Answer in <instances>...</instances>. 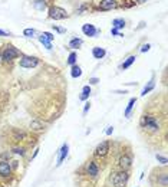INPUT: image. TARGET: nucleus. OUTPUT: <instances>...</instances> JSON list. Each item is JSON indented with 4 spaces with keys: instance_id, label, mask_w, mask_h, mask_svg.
Here are the masks:
<instances>
[{
    "instance_id": "obj_30",
    "label": "nucleus",
    "mask_w": 168,
    "mask_h": 187,
    "mask_svg": "<svg viewBox=\"0 0 168 187\" xmlns=\"http://www.w3.org/2000/svg\"><path fill=\"white\" fill-rule=\"evenodd\" d=\"M53 30H55V32H58V33H65V32H66L65 29H62V27H58V26H55V25H53Z\"/></svg>"
},
{
    "instance_id": "obj_28",
    "label": "nucleus",
    "mask_w": 168,
    "mask_h": 187,
    "mask_svg": "<svg viewBox=\"0 0 168 187\" xmlns=\"http://www.w3.org/2000/svg\"><path fill=\"white\" fill-rule=\"evenodd\" d=\"M149 49H151V45H149V43H145V45H142V46H141V52H142V53H145V52H148Z\"/></svg>"
},
{
    "instance_id": "obj_31",
    "label": "nucleus",
    "mask_w": 168,
    "mask_h": 187,
    "mask_svg": "<svg viewBox=\"0 0 168 187\" xmlns=\"http://www.w3.org/2000/svg\"><path fill=\"white\" fill-rule=\"evenodd\" d=\"M98 82H99V79H98V78H91V79H89V84H91V85H95V84H98Z\"/></svg>"
},
{
    "instance_id": "obj_36",
    "label": "nucleus",
    "mask_w": 168,
    "mask_h": 187,
    "mask_svg": "<svg viewBox=\"0 0 168 187\" xmlns=\"http://www.w3.org/2000/svg\"><path fill=\"white\" fill-rule=\"evenodd\" d=\"M139 3H144V2H147V0H138Z\"/></svg>"
},
{
    "instance_id": "obj_10",
    "label": "nucleus",
    "mask_w": 168,
    "mask_h": 187,
    "mask_svg": "<svg viewBox=\"0 0 168 187\" xmlns=\"http://www.w3.org/2000/svg\"><path fill=\"white\" fill-rule=\"evenodd\" d=\"M12 174V165L9 161L2 160L0 161V176L2 177H9Z\"/></svg>"
},
{
    "instance_id": "obj_26",
    "label": "nucleus",
    "mask_w": 168,
    "mask_h": 187,
    "mask_svg": "<svg viewBox=\"0 0 168 187\" xmlns=\"http://www.w3.org/2000/svg\"><path fill=\"white\" fill-rule=\"evenodd\" d=\"M13 153H15V154H20V156H25L26 151H25L23 147H16V148H13Z\"/></svg>"
},
{
    "instance_id": "obj_37",
    "label": "nucleus",
    "mask_w": 168,
    "mask_h": 187,
    "mask_svg": "<svg viewBox=\"0 0 168 187\" xmlns=\"http://www.w3.org/2000/svg\"><path fill=\"white\" fill-rule=\"evenodd\" d=\"M0 56H2V55H0Z\"/></svg>"
},
{
    "instance_id": "obj_22",
    "label": "nucleus",
    "mask_w": 168,
    "mask_h": 187,
    "mask_svg": "<svg viewBox=\"0 0 168 187\" xmlns=\"http://www.w3.org/2000/svg\"><path fill=\"white\" fill-rule=\"evenodd\" d=\"M76 60H78V55H76V52H71L69 53V56H68V65H71V66H73V65H76Z\"/></svg>"
},
{
    "instance_id": "obj_18",
    "label": "nucleus",
    "mask_w": 168,
    "mask_h": 187,
    "mask_svg": "<svg viewBox=\"0 0 168 187\" xmlns=\"http://www.w3.org/2000/svg\"><path fill=\"white\" fill-rule=\"evenodd\" d=\"M135 60H137V56H134V55L129 56V58H127V59L124 60V64L121 65V69H128V68H129L131 65L134 64Z\"/></svg>"
},
{
    "instance_id": "obj_27",
    "label": "nucleus",
    "mask_w": 168,
    "mask_h": 187,
    "mask_svg": "<svg viewBox=\"0 0 168 187\" xmlns=\"http://www.w3.org/2000/svg\"><path fill=\"white\" fill-rule=\"evenodd\" d=\"M35 33H36V32H35V29H25V30H23V35H25V36H27V37H32Z\"/></svg>"
},
{
    "instance_id": "obj_8",
    "label": "nucleus",
    "mask_w": 168,
    "mask_h": 187,
    "mask_svg": "<svg viewBox=\"0 0 168 187\" xmlns=\"http://www.w3.org/2000/svg\"><path fill=\"white\" fill-rule=\"evenodd\" d=\"M108 151H109V141H102L95 148V156L96 157H105L108 154Z\"/></svg>"
},
{
    "instance_id": "obj_29",
    "label": "nucleus",
    "mask_w": 168,
    "mask_h": 187,
    "mask_svg": "<svg viewBox=\"0 0 168 187\" xmlns=\"http://www.w3.org/2000/svg\"><path fill=\"white\" fill-rule=\"evenodd\" d=\"M89 108H91V104H89V101H86L85 107H83V115H86V112L89 111Z\"/></svg>"
},
{
    "instance_id": "obj_7",
    "label": "nucleus",
    "mask_w": 168,
    "mask_h": 187,
    "mask_svg": "<svg viewBox=\"0 0 168 187\" xmlns=\"http://www.w3.org/2000/svg\"><path fill=\"white\" fill-rule=\"evenodd\" d=\"M68 153H69V146H68V142H65L63 146L59 148V156H58V160H56V167H60V165H62V163H63L68 157Z\"/></svg>"
},
{
    "instance_id": "obj_17",
    "label": "nucleus",
    "mask_w": 168,
    "mask_h": 187,
    "mask_svg": "<svg viewBox=\"0 0 168 187\" xmlns=\"http://www.w3.org/2000/svg\"><path fill=\"white\" fill-rule=\"evenodd\" d=\"M135 102H137V98H131V99H129V102H128L127 108H125V111H124V115L127 117V118L131 115V112H132V109H134V105H135Z\"/></svg>"
},
{
    "instance_id": "obj_15",
    "label": "nucleus",
    "mask_w": 168,
    "mask_h": 187,
    "mask_svg": "<svg viewBox=\"0 0 168 187\" xmlns=\"http://www.w3.org/2000/svg\"><path fill=\"white\" fill-rule=\"evenodd\" d=\"M105 55H106V50H105L104 48L95 46V48L92 49V56L95 58V59H102V58H104Z\"/></svg>"
},
{
    "instance_id": "obj_6",
    "label": "nucleus",
    "mask_w": 168,
    "mask_h": 187,
    "mask_svg": "<svg viewBox=\"0 0 168 187\" xmlns=\"http://www.w3.org/2000/svg\"><path fill=\"white\" fill-rule=\"evenodd\" d=\"M55 39V36H53L50 32H43V33L39 36V41H40V43L43 46H45L48 50H50L52 49V41Z\"/></svg>"
},
{
    "instance_id": "obj_14",
    "label": "nucleus",
    "mask_w": 168,
    "mask_h": 187,
    "mask_svg": "<svg viewBox=\"0 0 168 187\" xmlns=\"http://www.w3.org/2000/svg\"><path fill=\"white\" fill-rule=\"evenodd\" d=\"M154 88H155V76H152V78H151V81H149V82L144 86V89H142V92H141V97H145L147 94H149L151 91L154 89Z\"/></svg>"
},
{
    "instance_id": "obj_11",
    "label": "nucleus",
    "mask_w": 168,
    "mask_h": 187,
    "mask_svg": "<svg viewBox=\"0 0 168 187\" xmlns=\"http://www.w3.org/2000/svg\"><path fill=\"white\" fill-rule=\"evenodd\" d=\"M119 167L121 170H128V168L132 165V157L131 156H128V154H125V156H122V157L119 158Z\"/></svg>"
},
{
    "instance_id": "obj_2",
    "label": "nucleus",
    "mask_w": 168,
    "mask_h": 187,
    "mask_svg": "<svg viewBox=\"0 0 168 187\" xmlns=\"http://www.w3.org/2000/svg\"><path fill=\"white\" fill-rule=\"evenodd\" d=\"M128 177H129V174H128L127 170H121V171L114 173L111 177L112 184H114V186H122V184L127 183Z\"/></svg>"
},
{
    "instance_id": "obj_20",
    "label": "nucleus",
    "mask_w": 168,
    "mask_h": 187,
    "mask_svg": "<svg viewBox=\"0 0 168 187\" xmlns=\"http://www.w3.org/2000/svg\"><path fill=\"white\" fill-rule=\"evenodd\" d=\"M112 27H115V29H124L125 27V20L124 19H114L112 20Z\"/></svg>"
},
{
    "instance_id": "obj_4",
    "label": "nucleus",
    "mask_w": 168,
    "mask_h": 187,
    "mask_svg": "<svg viewBox=\"0 0 168 187\" xmlns=\"http://www.w3.org/2000/svg\"><path fill=\"white\" fill-rule=\"evenodd\" d=\"M37 64H39V59H37L36 56H22V58H20V62H19L20 66L26 68V69H29V68H36Z\"/></svg>"
},
{
    "instance_id": "obj_35",
    "label": "nucleus",
    "mask_w": 168,
    "mask_h": 187,
    "mask_svg": "<svg viewBox=\"0 0 168 187\" xmlns=\"http://www.w3.org/2000/svg\"><path fill=\"white\" fill-rule=\"evenodd\" d=\"M0 36H9V33H7V32H4V30L0 29Z\"/></svg>"
},
{
    "instance_id": "obj_9",
    "label": "nucleus",
    "mask_w": 168,
    "mask_h": 187,
    "mask_svg": "<svg viewBox=\"0 0 168 187\" xmlns=\"http://www.w3.org/2000/svg\"><path fill=\"white\" fill-rule=\"evenodd\" d=\"M85 170H86V174H89L91 177H98V174H99V167L96 165L95 161H88Z\"/></svg>"
},
{
    "instance_id": "obj_21",
    "label": "nucleus",
    "mask_w": 168,
    "mask_h": 187,
    "mask_svg": "<svg viewBox=\"0 0 168 187\" xmlns=\"http://www.w3.org/2000/svg\"><path fill=\"white\" fill-rule=\"evenodd\" d=\"M83 42H82V39H79V37H73L71 42H69V48H72V49H78L79 46L82 45Z\"/></svg>"
},
{
    "instance_id": "obj_34",
    "label": "nucleus",
    "mask_w": 168,
    "mask_h": 187,
    "mask_svg": "<svg viewBox=\"0 0 168 187\" xmlns=\"http://www.w3.org/2000/svg\"><path fill=\"white\" fill-rule=\"evenodd\" d=\"M37 154H39V148H36L35 150V153H33V156H32V158H30V160H35V158H36V156Z\"/></svg>"
},
{
    "instance_id": "obj_32",
    "label": "nucleus",
    "mask_w": 168,
    "mask_h": 187,
    "mask_svg": "<svg viewBox=\"0 0 168 187\" xmlns=\"http://www.w3.org/2000/svg\"><path fill=\"white\" fill-rule=\"evenodd\" d=\"M112 132H114V127H108L106 128V131H105V134L106 135H111Z\"/></svg>"
},
{
    "instance_id": "obj_16",
    "label": "nucleus",
    "mask_w": 168,
    "mask_h": 187,
    "mask_svg": "<svg viewBox=\"0 0 168 187\" xmlns=\"http://www.w3.org/2000/svg\"><path fill=\"white\" fill-rule=\"evenodd\" d=\"M91 92H92V91H91V86L89 85H85L82 88V92H81V95H79V99H81V101H86V99L89 98Z\"/></svg>"
},
{
    "instance_id": "obj_1",
    "label": "nucleus",
    "mask_w": 168,
    "mask_h": 187,
    "mask_svg": "<svg viewBox=\"0 0 168 187\" xmlns=\"http://www.w3.org/2000/svg\"><path fill=\"white\" fill-rule=\"evenodd\" d=\"M141 127L147 130L148 132H158L160 131V124H158L157 118L152 115H142L141 118Z\"/></svg>"
},
{
    "instance_id": "obj_13",
    "label": "nucleus",
    "mask_w": 168,
    "mask_h": 187,
    "mask_svg": "<svg viewBox=\"0 0 168 187\" xmlns=\"http://www.w3.org/2000/svg\"><path fill=\"white\" fill-rule=\"evenodd\" d=\"M114 7H116L115 0H101V3H99V9L101 10H111Z\"/></svg>"
},
{
    "instance_id": "obj_24",
    "label": "nucleus",
    "mask_w": 168,
    "mask_h": 187,
    "mask_svg": "<svg viewBox=\"0 0 168 187\" xmlns=\"http://www.w3.org/2000/svg\"><path fill=\"white\" fill-rule=\"evenodd\" d=\"M155 158H157V161L160 163V164L167 165L168 160H167V157H165V156H161V154H155Z\"/></svg>"
},
{
    "instance_id": "obj_23",
    "label": "nucleus",
    "mask_w": 168,
    "mask_h": 187,
    "mask_svg": "<svg viewBox=\"0 0 168 187\" xmlns=\"http://www.w3.org/2000/svg\"><path fill=\"white\" fill-rule=\"evenodd\" d=\"M33 7L36 9V10H43V9L46 7V0H35Z\"/></svg>"
},
{
    "instance_id": "obj_19",
    "label": "nucleus",
    "mask_w": 168,
    "mask_h": 187,
    "mask_svg": "<svg viewBox=\"0 0 168 187\" xmlns=\"http://www.w3.org/2000/svg\"><path fill=\"white\" fill-rule=\"evenodd\" d=\"M82 75V69H81V66L79 65H73V66L71 68V76L72 78H79Z\"/></svg>"
},
{
    "instance_id": "obj_33",
    "label": "nucleus",
    "mask_w": 168,
    "mask_h": 187,
    "mask_svg": "<svg viewBox=\"0 0 168 187\" xmlns=\"http://www.w3.org/2000/svg\"><path fill=\"white\" fill-rule=\"evenodd\" d=\"M111 33L114 35V36H118V35H119V30L115 29V27H112V29H111Z\"/></svg>"
},
{
    "instance_id": "obj_25",
    "label": "nucleus",
    "mask_w": 168,
    "mask_h": 187,
    "mask_svg": "<svg viewBox=\"0 0 168 187\" xmlns=\"http://www.w3.org/2000/svg\"><path fill=\"white\" fill-rule=\"evenodd\" d=\"M30 128L39 131V130H43V125H42L40 122H37V121H32V122H30Z\"/></svg>"
},
{
    "instance_id": "obj_12",
    "label": "nucleus",
    "mask_w": 168,
    "mask_h": 187,
    "mask_svg": "<svg viewBox=\"0 0 168 187\" xmlns=\"http://www.w3.org/2000/svg\"><path fill=\"white\" fill-rule=\"evenodd\" d=\"M82 32H83V35H86V36H91V37L96 36V33H98L96 27L93 26V25H91V23H86V25H83V26H82Z\"/></svg>"
},
{
    "instance_id": "obj_3",
    "label": "nucleus",
    "mask_w": 168,
    "mask_h": 187,
    "mask_svg": "<svg viewBox=\"0 0 168 187\" xmlns=\"http://www.w3.org/2000/svg\"><path fill=\"white\" fill-rule=\"evenodd\" d=\"M17 56H20V52H19L17 49H16L15 46H7V48L3 50V53H2V59H3L4 62H10V60H13L15 58H17Z\"/></svg>"
},
{
    "instance_id": "obj_5",
    "label": "nucleus",
    "mask_w": 168,
    "mask_h": 187,
    "mask_svg": "<svg viewBox=\"0 0 168 187\" xmlns=\"http://www.w3.org/2000/svg\"><path fill=\"white\" fill-rule=\"evenodd\" d=\"M49 16L55 20H60V19H65L68 17V13L65 9L62 7H58V6H53V7L49 9Z\"/></svg>"
}]
</instances>
